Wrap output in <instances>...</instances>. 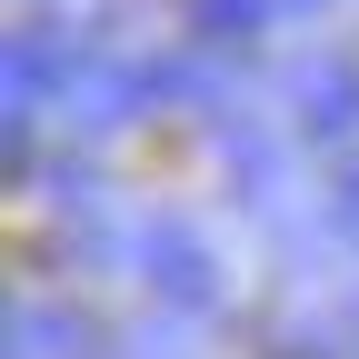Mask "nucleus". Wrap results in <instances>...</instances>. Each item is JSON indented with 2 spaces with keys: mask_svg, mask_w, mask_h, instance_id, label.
<instances>
[{
  "mask_svg": "<svg viewBox=\"0 0 359 359\" xmlns=\"http://www.w3.org/2000/svg\"><path fill=\"white\" fill-rule=\"evenodd\" d=\"M50 210H60V219H100V210H110V180L90 170V160H70V170L50 180Z\"/></svg>",
  "mask_w": 359,
  "mask_h": 359,
  "instance_id": "obj_7",
  "label": "nucleus"
},
{
  "mask_svg": "<svg viewBox=\"0 0 359 359\" xmlns=\"http://www.w3.org/2000/svg\"><path fill=\"white\" fill-rule=\"evenodd\" d=\"M269 359H349L339 309H330V320H320V309H290V320H269Z\"/></svg>",
  "mask_w": 359,
  "mask_h": 359,
  "instance_id": "obj_6",
  "label": "nucleus"
},
{
  "mask_svg": "<svg viewBox=\"0 0 359 359\" xmlns=\"http://www.w3.org/2000/svg\"><path fill=\"white\" fill-rule=\"evenodd\" d=\"M11 359H100V330H90L80 309H60V299L20 290L11 299Z\"/></svg>",
  "mask_w": 359,
  "mask_h": 359,
  "instance_id": "obj_4",
  "label": "nucleus"
},
{
  "mask_svg": "<svg viewBox=\"0 0 359 359\" xmlns=\"http://www.w3.org/2000/svg\"><path fill=\"white\" fill-rule=\"evenodd\" d=\"M280 11H330V0H280Z\"/></svg>",
  "mask_w": 359,
  "mask_h": 359,
  "instance_id": "obj_10",
  "label": "nucleus"
},
{
  "mask_svg": "<svg viewBox=\"0 0 359 359\" xmlns=\"http://www.w3.org/2000/svg\"><path fill=\"white\" fill-rule=\"evenodd\" d=\"M219 160H230V190H240L250 210H280V200H290V140H280V130H259L250 110L219 120Z\"/></svg>",
  "mask_w": 359,
  "mask_h": 359,
  "instance_id": "obj_3",
  "label": "nucleus"
},
{
  "mask_svg": "<svg viewBox=\"0 0 359 359\" xmlns=\"http://www.w3.org/2000/svg\"><path fill=\"white\" fill-rule=\"evenodd\" d=\"M140 280L170 299V309H219V250H210V230L200 219H180V210H160V219H140Z\"/></svg>",
  "mask_w": 359,
  "mask_h": 359,
  "instance_id": "obj_1",
  "label": "nucleus"
},
{
  "mask_svg": "<svg viewBox=\"0 0 359 359\" xmlns=\"http://www.w3.org/2000/svg\"><path fill=\"white\" fill-rule=\"evenodd\" d=\"M280 20V0H190V30H200V50H240L250 30Z\"/></svg>",
  "mask_w": 359,
  "mask_h": 359,
  "instance_id": "obj_5",
  "label": "nucleus"
},
{
  "mask_svg": "<svg viewBox=\"0 0 359 359\" xmlns=\"http://www.w3.org/2000/svg\"><path fill=\"white\" fill-rule=\"evenodd\" d=\"M330 219H339V240L359 250V170H339V190H330Z\"/></svg>",
  "mask_w": 359,
  "mask_h": 359,
  "instance_id": "obj_8",
  "label": "nucleus"
},
{
  "mask_svg": "<svg viewBox=\"0 0 359 359\" xmlns=\"http://www.w3.org/2000/svg\"><path fill=\"white\" fill-rule=\"evenodd\" d=\"M339 339H349V359H359V290L339 299Z\"/></svg>",
  "mask_w": 359,
  "mask_h": 359,
  "instance_id": "obj_9",
  "label": "nucleus"
},
{
  "mask_svg": "<svg viewBox=\"0 0 359 359\" xmlns=\"http://www.w3.org/2000/svg\"><path fill=\"white\" fill-rule=\"evenodd\" d=\"M280 90H290L299 140H359V60L349 50H299Z\"/></svg>",
  "mask_w": 359,
  "mask_h": 359,
  "instance_id": "obj_2",
  "label": "nucleus"
}]
</instances>
